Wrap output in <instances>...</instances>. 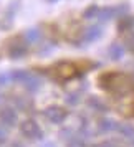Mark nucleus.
Returning <instances> with one entry per match:
<instances>
[{"label":"nucleus","instance_id":"f257e3e1","mask_svg":"<svg viewBox=\"0 0 134 147\" xmlns=\"http://www.w3.org/2000/svg\"><path fill=\"white\" fill-rule=\"evenodd\" d=\"M20 132L23 134L27 139H32V140H37V139H41V137H43V132H41L40 126H38L33 119L23 121L20 124Z\"/></svg>","mask_w":134,"mask_h":147},{"label":"nucleus","instance_id":"f03ea898","mask_svg":"<svg viewBox=\"0 0 134 147\" xmlns=\"http://www.w3.org/2000/svg\"><path fill=\"white\" fill-rule=\"evenodd\" d=\"M43 114H45V117H47L50 122H53V124H60V122H63V121L66 119V111L60 106L47 107V109L43 111Z\"/></svg>","mask_w":134,"mask_h":147},{"label":"nucleus","instance_id":"7ed1b4c3","mask_svg":"<svg viewBox=\"0 0 134 147\" xmlns=\"http://www.w3.org/2000/svg\"><path fill=\"white\" fill-rule=\"evenodd\" d=\"M0 121L3 126H15L17 124V111L10 106L2 107L0 109Z\"/></svg>","mask_w":134,"mask_h":147},{"label":"nucleus","instance_id":"20e7f679","mask_svg":"<svg viewBox=\"0 0 134 147\" xmlns=\"http://www.w3.org/2000/svg\"><path fill=\"white\" fill-rule=\"evenodd\" d=\"M55 74L58 80H66V78H71L74 74V66L70 65V63H61L58 66H55Z\"/></svg>","mask_w":134,"mask_h":147},{"label":"nucleus","instance_id":"39448f33","mask_svg":"<svg viewBox=\"0 0 134 147\" xmlns=\"http://www.w3.org/2000/svg\"><path fill=\"white\" fill-rule=\"evenodd\" d=\"M25 53H27V47H25V43H22V41H14V43L8 47V55H10L12 58H22Z\"/></svg>","mask_w":134,"mask_h":147},{"label":"nucleus","instance_id":"423d86ee","mask_svg":"<svg viewBox=\"0 0 134 147\" xmlns=\"http://www.w3.org/2000/svg\"><path fill=\"white\" fill-rule=\"evenodd\" d=\"M101 27H98V25H94V27H89L85 32V35H83V40L85 41H93V40H98L101 36Z\"/></svg>","mask_w":134,"mask_h":147},{"label":"nucleus","instance_id":"0eeeda50","mask_svg":"<svg viewBox=\"0 0 134 147\" xmlns=\"http://www.w3.org/2000/svg\"><path fill=\"white\" fill-rule=\"evenodd\" d=\"M22 84H23V86L27 88L28 91H37V89H38V88H40V84H41V81L38 80V78H37V76H33V74L30 73L27 76V80L23 81V83H22Z\"/></svg>","mask_w":134,"mask_h":147},{"label":"nucleus","instance_id":"6e6552de","mask_svg":"<svg viewBox=\"0 0 134 147\" xmlns=\"http://www.w3.org/2000/svg\"><path fill=\"white\" fill-rule=\"evenodd\" d=\"M122 55H124V48L121 47L119 43H113L109 47V56H111V60H121Z\"/></svg>","mask_w":134,"mask_h":147},{"label":"nucleus","instance_id":"1a4fd4ad","mask_svg":"<svg viewBox=\"0 0 134 147\" xmlns=\"http://www.w3.org/2000/svg\"><path fill=\"white\" fill-rule=\"evenodd\" d=\"M118 132L122 134L126 139L134 140V127L131 126V124H119V126H118Z\"/></svg>","mask_w":134,"mask_h":147},{"label":"nucleus","instance_id":"9d476101","mask_svg":"<svg viewBox=\"0 0 134 147\" xmlns=\"http://www.w3.org/2000/svg\"><path fill=\"white\" fill-rule=\"evenodd\" d=\"M118 122H114V121H109V119H103L99 122V129L103 132H113V131H118Z\"/></svg>","mask_w":134,"mask_h":147},{"label":"nucleus","instance_id":"9b49d317","mask_svg":"<svg viewBox=\"0 0 134 147\" xmlns=\"http://www.w3.org/2000/svg\"><path fill=\"white\" fill-rule=\"evenodd\" d=\"M40 36H41V33H40L38 28H30L27 33H25V38H27L28 43H35V41H38L40 40Z\"/></svg>","mask_w":134,"mask_h":147},{"label":"nucleus","instance_id":"f8f14e48","mask_svg":"<svg viewBox=\"0 0 134 147\" xmlns=\"http://www.w3.org/2000/svg\"><path fill=\"white\" fill-rule=\"evenodd\" d=\"M98 15L103 20H108V18H111L114 15V8H101L99 12H98Z\"/></svg>","mask_w":134,"mask_h":147},{"label":"nucleus","instance_id":"ddd939ff","mask_svg":"<svg viewBox=\"0 0 134 147\" xmlns=\"http://www.w3.org/2000/svg\"><path fill=\"white\" fill-rule=\"evenodd\" d=\"M12 80V73H2L0 74V86H5V84H8Z\"/></svg>","mask_w":134,"mask_h":147},{"label":"nucleus","instance_id":"4468645a","mask_svg":"<svg viewBox=\"0 0 134 147\" xmlns=\"http://www.w3.org/2000/svg\"><path fill=\"white\" fill-rule=\"evenodd\" d=\"M126 47H127L129 51H133V53H134V33L129 35V36L126 38Z\"/></svg>","mask_w":134,"mask_h":147},{"label":"nucleus","instance_id":"2eb2a0df","mask_svg":"<svg viewBox=\"0 0 134 147\" xmlns=\"http://www.w3.org/2000/svg\"><path fill=\"white\" fill-rule=\"evenodd\" d=\"M98 12H99V10H98V7H89L86 12H85V17H86V18H93Z\"/></svg>","mask_w":134,"mask_h":147},{"label":"nucleus","instance_id":"dca6fc26","mask_svg":"<svg viewBox=\"0 0 134 147\" xmlns=\"http://www.w3.org/2000/svg\"><path fill=\"white\" fill-rule=\"evenodd\" d=\"M89 147H122V146L116 144V142H109V140H106V142H101V144H98V146H89Z\"/></svg>","mask_w":134,"mask_h":147},{"label":"nucleus","instance_id":"f3484780","mask_svg":"<svg viewBox=\"0 0 134 147\" xmlns=\"http://www.w3.org/2000/svg\"><path fill=\"white\" fill-rule=\"evenodd\" d=\"M7 140V129L3 127V124H0V144Z\"/></svg>","mask_w":134,"mask_h":147},{"label":"nucleus","instance_id":"a211bd4d","mask_svg":"<svg viewBox=\"0 0 134 147\" xmlns=\"http://www.w3.org/2000/svg\"><path fill=\"white\" fill-rule=\"evenodd\" d=\"M41 147H55V144H51V142H48V144H43Z\"/></svg>","mask_w":134,"mask_h":147},{"label":"nucleus","instance_id":"6ab92c4d","mask_svg":"<svg viewBox=\"0 0 134 147\" xmlns=\"http://www.w3.org/2000/svg\"><path fill=\"white\" fill-rule=\"evenodd\" d=\"M12 147H23V146H22V144H18V142H15V144H14Z\"/></svg>","mask_w":134,"mask_h":147},{"label":"nucleus","instance_id":"aec40b11","mask_svg":"<svg viewBox=\"0 0 134 147\" xmlns=\"http://www.w3.org/2000/svg\"><path fill=\"white\" fill-rule=\"evenodd\" d=\"M48 2H56V0H48Z\"/></svg>","mask_w":134,"mask_h":147}]
</instances>
